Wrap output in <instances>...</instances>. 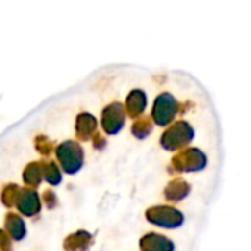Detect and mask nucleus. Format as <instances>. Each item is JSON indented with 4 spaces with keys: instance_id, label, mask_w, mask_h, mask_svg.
<instances>
[{
    "instance_id": "21",
    "label": "nucleus",
    "mask_w": 251,
    "mask_h": 251,
    "mask_svg": "<svg viewBox=\"0 0 251 251\" xmlns=\"http://www.w3.org/2000/svg\"><path fill=\"white\" fill-rule=\"evenodd\" d=\"M104 146H106V140L100 134H94V137H93V147L96 150H103Z\"/></svg>"
},
{
    "instance_id": "3",
    "label": "nucleus",
    "mask_w": 251,
    "mask_h": 251,
    "mask_svg": "<svg viewBox=\"0 0 251 251\" xmlns=\"http://www.w3.org/2000/svg\"><path fill=\"white\" fill-rule=\"evenodd\" d=\"M207 165L206 154L199 149H185L176 153L171 160L172 172H199L203 171Z\"/></svg>"
},
{
    "instance_id": "1",
    "label": "nucleus",
    "mask_w": 251,
    "mask_h": 251,
    "mask_svg": "<svg viewBox=\"0 0 251 251\" xmlns=\"http://www.w3.org/2000/svg\"><path fill=\"white\" fill-rule=\"evenodd\" d=\"M54 153L65 174L75 175L81 171L84 165V150L79 146V143L72 140L63 141L56 147Z\"/></svg>"
},
{
    "instance_id": "11",
    "label": "nucleus",
    "mask_w": 251,
    "mask_h": 251,
    "mask_svg": "<svg viewBox=\"0 0 251 251\" xmlns=\"http://www.w3.org/2000/svg\"><path fill=\"white\" fill-rule=\"evenodd\" d=\"M124 107L126 109L125 113H128L132 119L138 118L140 115H143V112L147 107V96H146V93L143 90H132L128 94Z\"/></svg>"
},
{
    "instance_id": "8",
    "label": "nucleus",
    "mask_w": 251,
    "mask_h": 251,
    "mask_svg": "<svg viewBox=\"0 0 251 251\" xmlns=\"http://www.w3.org/2000/svg\"><path fill=\"white\" fill-rule=\"evenodd\" d=\"M140 249L141 251H174L175 244L165 235L150 232L140 240Z\"/></svg>"
},
{
    "instance_id": "9",
    "label": "nucleus",
    "mask_w": 251,
    "mask_h": 251,
    "mask_svg": "<svg viewBox=\"0 0 251 251\" xmlns=\"http://www.w3.org/2000/svg\"><path fill=\"white\" fill-rule=\"evenodd\" d=\"M97 129V119L87 112H82L76 116L75 122V131H76V138L79 141H90Z\"/></svg>"
},
{
    "instance_id": "10",
    "label": "nucleus",
    "mask_w": 251,
    "mask_h": 251,
    "mask_svg": "<svg viewBox=\"0 0 251 251\" xmlns=\"http://www.w3.org/2000/svg\"><path fill=\"white\" fill-rule=\"evenodd\" d=\"M93 244V235L88 231L79 229L66 237L63 241L65 251H87Z\"/></svg>"
},
{
    "instance_id": "20",
    "label": "nucleus",
    "mask_w": 251,
    "mask_h": 251,
    "mask_svg": "<svg viewBox=\"0 0 251 251\" xmlns=\"http://www.w3.org/2000/svg\"><path fill=\"white\" fill-rule=\"evenodd\" d=\"M0 251H12V240L3 229H0Z\"/></svg>"
},
{
    "instance_id": "13",
    "label": "nucleus",
    "mask_w": 251,
    "mask_h": 251,
    "mask_svg": "<svg viewBox=\"0 0 251 251\" xmlns=\"http://www.w3.org/2000/svg\"><path fill=\"white\" fill-rule=\"evenodd\" d=\"M4 229H6L4 232L9 235V238L15 240V241L24 240V237L26 234L25 222L16 213H7L6 215V218H4Z\"/></svg>"
},
{
    "instance_id": "17",
    "label": "nucleus",
    "mask_w": 251,
    "mask_h": 251,
    "mask_svg": "<svg viewBox=\"0 0 251 251\" xmlns=\"http://www.w3.org/2000/svg\"><path fill=\"white\" fill-rule=\"evenodd\" d=\"M19 185L18 184H7L3 187L1 190V203L6 206V207H13L15 206V200H16V196L19 193Z\"/></svg>"
},
{
    "instance_id": "19",
    "label": "nucleus",
    "mask_w": 251,
    "mask_h": 251,
    "mask_svg": "<svg viewBox=\"0 0 251 251\" xmlns=\"http://www.w3.org/2000/svg\"><path fill=\"white\" fill-rule=\"evenodd\" d=\"M41 200L44 201V204H46V207L49 209V210H51V209H56L57 207V196H56V193L53 191V190H46L43 194H41Z\"/></svg>"
},
{
    "instance_id": "5",
    "label": "nucleus",
    "mask_w": 251,
    "mask_h": 251,
    "mask_svg": "<svg viewBox=\"0 0 251 251\" xmlns=\"http://www.w3.org/2000/svg\"><path fill=\"white\" fill-rule=\"evenodd\" d=\"M178 109L179 104L176 99L171 93H162L154 100V106L151 110V122H154L157 126H166L175 119Z\"/></svg>"
},
{
    "instance_id": "7",
    "label": "nucleus",
    "mask_w": 251,
    "mask_h": 251,
    "mask_svg": "<svg viewBox=\"0 0 251 251\" xmlns=\"http://www.w3.org/2000/svg\"><path fill=\"white\" fill-rule=\"evenodd\" d=\"M15 206L18 212H21L24 216L32 218L40 213L41 210V200L35 190L31 188H19V193L15 200Z\"/></svg>"
},
{
    "instance_id": "14",
    "label": "nucleus",
    "mask_w": 251,
    "mask_h": 251,
    "mask_svg": "<svg viewBox=\"0 0 251 251\" xmlns=\"http://www.w3.org/2000/svg\"><path fill=\"white\" fill-rule=\"evenodd\" d=\"M22 179L28 188H31V190L37 188L43 181L41 162H32V163L26 165L24 169V174H22Z\"/></svg>"
},
{
    "instance_id": "4",
    "label": "nucleus",
    "mask_w": 251,
    "mask_h": 251,
    "mask_svg": "<svg viewBox=\"0 0 251 251\" xmlns=\"http://www.w3.org/2000/svg\"><path fill=\"white\" fill-rule=\"evenodd\" d=\"M146 219L160 228L175 229L184 224V215L171 206H153L146 212Z\"/></svg>"
},
{
    "instance_id": "16",
    "label": "nucleus",
    "mask_w": 251,
    "mask_h": 251,
    "mask_svg": "<svg viewBox=\"0 0 251 251\" xmlns=\"http://www.w3.org/2000/svg\"><path fill=\"white\" fill-rule=\"evenodd\" d=\"M41 172H43V179H46L50 185L56 187L62 182V174L53 160L41 162Z\"/></svg>"
},
{
    "instance_id": "6",
    "label": "nucleus",
    "mask_w": 251,
    "mask_h": 251,
    "mask_svg": "<svg viewBox=\"0 0 251 251\" xmlns=\"http://www.w3.org/2000/svg\"><path fill=\"white\" fill-rule=\"evenodd\" d=\"M126 121V113H125V107L121 103H110L109 106H106L103 109L101 113V128L104 129L106 134L109 135H115L118 134Z\"/></svg>"
},
{
    "instance_id": "2",
    "label": "nucleus",
    "mask_w": 251,
    "mask_h": 251,
    "mask_svg": "<svg viewBox=\"0 0 251 251\" xmlns=\"http://www.w3.org/2000/svg\"><path fill=\"white\" fill-rule=\"evenodd\" d=\"M193 138H194L193 126L185 121H178L163 132L160 138V144L165 150L175 151L188 146L193 141Z\"/></svg>"
},
{
    "instance_id": "15",
    "label": "nucleus",
    "mask_w": 251,
    "mask_h": 251,
    "mask_svg": "<svg viewBox=\"0 0 251 251\" xmlns=\"http://www.w3.org/2000/svg\"><path fill=\"white\" fill-rule=\"evenodd\" d=\"M132 135L138 140H144L147 138L151 131H153V122L149 116H143V118H137L135 122L132 124Z\"/></svg>"
},
{
    "instance_id": "18",
    "label": "nucleus",
    "mask_w": 251,
    "mask_h": 251,
    "mask_svg": "<svg viewBox=\"0 0 251 251\" xmlns=\"http://www.w3.org/2000/svg\"><path fill=\"white\" fill-rule=\"evenodd\" d=\"M34 146L35 150L43 156H49L54 151V143L46 135H37L34 140Z\"/></svg>"
},
{
    "instance_id": "12",
    "label": "nucleus",
    "mask_w": 251,
    "mask_h": 251,
    "mask_svg": "<svg viewBox=\"0 0 251 251\" xmlns=\"http://www.w3.org/2000/svg\"><path fill=\"white\" fill-rule=\"evenodd\" d=\"M191 191V185L182 179V178H175L172 179L166 188H165V199L168 201H174V203H178L181 200H184Z\"/></svg>"
}]
</instances>
